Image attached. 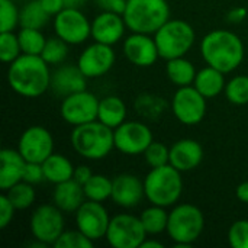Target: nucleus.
Here are the masks:
<instances>
[{"instance_id": "32", "label": "nucleus", "mask_w": 248, "mask_h": 248, "mask_svg": "<svg viewBox=\"0 0 248 248\" xmlns=\"http://www.w3.org/2000/svg\"><path fill=\"white\" fill-rule=\"evenodd\" d=\"M4 193L10 199V202L13 203V206L17 211H25V209L31 208L33 205L35 199H36L33 185H31L28 182H23V180L16 183L15 186H12Z\"/></svg>"}, {"instance_id": "23", "label": "nucleus", "mask_w": 248, "mask_h": 248, "mask_svg": "<svg viewBox=\"0 0 248 248\" xmlns=\"http://www.w3.org/2000/svg\"><path fill=\"white\" fill-rule=\"evenodd\" d=\"M86 201L83 185L70 179L67 182L55 185L52 193V203L58 206L64 214H76V211Z\"/></svg>"}, {"instance_id": "2", "label": "nucleus", "mask_w": 248, "mask_h": 248, "mask_svg": "<svg viewBox=\"0 0 248 248\" xmlns=\"http://www.w3.org/2000/svg\"><path fill=\"white\" fill-rule=\"evenodd\" d=\"M201 54L208 65L228 74L241 65L244 60V44L235 32L217 29L202 38Z\"/></svg>"}, {"instance_id": "12", "label": "nucleus", "mask_w": 248, "mask_h": 248, "mask_svg": "<svg viewBox=\"0 0 248 248\" xmlns=\"http://www.w3.org/2000/svg\"><path fill=\"white\" fill-rule=\"evenodd\" d=\"M99 102L100 100L93 93L81 90L62 97L60 115L64 119V122L71 126L89 124L97 119Z\"/></svg>"}, {"instance_id": "6", "label": "nucleus", "mask_w": 248, "mask_h": 248, "mask_svg": "<svg viewBox=\"0 0 248 248\" xmlns=\"http://www.w3.org/2000/svg\"><path fill=\"white\" fill-rule=\"evenodd\" d=\"M205 230L203 212L192 203L176 205L169 212L167 234L177 247H192Z\"/></svg>"}, {"instance_id": "37", "label": "nucleus", "mask_w": 248, "mask_h": 248, "mask_svg": "<svg viewBox=\"0 0 248 248\" xmlns=\"http://www.w3.org/2000/svg\"><path fill=\"white\" fill-rule=\"evenodd\" d=\"M144 158L145 163L150 166V169L170 164V148L166 147L163 142L153 141L148 145V148L144 151Z\"/></svg>"}, {"instance_id": "7", "label": "nucleus", "mask_w": 248, "mask_h": 248, "mask_svg": "<svg viewBox=\"0 0 248 248\" xmlns=\"http://www.w3.org/2000/svg\"><path fill=\"white\" fill-rule=\"evenodd\" d=\"M154 39L160 52V58L169 61L185 57L196 41L195 29L182 19H169L155 33Z\"/></svg>"}, {"instance_id": "25", "label": "nucleus", "mask_w": 248, "mask_h": 248, "mask_svg": "<svg viewBox=\"0 0 248 248\" xmlns=\"http://www.w3.org/2000/svg\"><path fill=\"white\" fill-rule=\"evenodd\" d=\"M128 109L125 102L118 96H106L99 102L97 121L105 124L106 126L116 129L126 121Z\"/></svg>"}, {"instance_id": "28", "label": "nucleus", "mask_w": 248, "mask_h": 248, "mask_svg": "<svg viewBox=\"0 0 248 248\" xmlns=\"http://www.w3.org/2000/svg\"><path fill=\"white\" fill-rule=\"evenodd\" d=\"M140 219L147 231L148 235H158L164 231H167L169 224V212L164 206L153 205L142 211L140 215Z\"/></svg>"}, {"instance_id": "30", "label": "nucleus", "mask_w": 248, "mask_h": 248, "mask_svg": "<svg viewBox=\"0 0 248 248\" xmlns=\"http://www.w3.org/2000/svg\"><path fill=\"white\" fill-rule=\"evenodd\" d=\"M86 199L105 202L112 196V179L103 174H93L90 180L83 186Z\"/></svg>"}, {"instance_id": "34", "label": "nucleus", "mask_w": 248, "mask_h": 248, "mask_svg": "<svg viewBox=\"0 0 248 248\" xmlns=\"http://www.w3.org/2000/svg\"><path fill=\"white\" fill-rule=\"evenodd\" d=\"M225 96L234 105L248 103V76H235L225 86Z\"/></svg>"}, {"instance_id": "27", "label": "nucleus", "mask_w": 248, "mask_h": 248, "mask_svg": "<svg viewBox=\"0 0 248 248\" xmlns=\"http://www.w3.org/2000/svg\"><path fill=\"white\" fill-rule=\"evenodd\" d=\"M166 73H167L169 80L179 87L192 86L198 74L193 62L185 57L169 60L166 65Z\"/></svg>"}, {"instance_id": "9", "label": "nucleus", "mask_w": 248, "mask_h": 248, "mask_svg": "<svg viewBox=\"0 0 248 248\" xmlns=\"http://www.w3.org/2000/svg\"><path fill=\"white\" fill-rule=\"evenodd\" d=\"M64 212L52 205H39L31 215L29 230L33 240L44 243L45 246H54L64 230Z\"/></svg>"}, {"instance_id": "42", "label": "nucleus", "mask_w": 248, "mask_h": 248, "mask_svg": "<svg viewBox=\"0 0 248 248\" xmlns=\"http://www.w3.org/2000/svg\"><path fill=\"white\" fill-rule=\"evenodd\" d=\"M17 209L13 206V203L10 202V199L4 195L0 196V228L4 230L9 227V224L13 221L15 218V212Z\"/></svg>"}, {"instance_id": "45", "label": "nucleus", "mask_w": 248, "mask_h": 248, "mask_svg": "<svg viewBox=\"0 0 248 248\" xmlns=\"http://www.w3.org/2000/svg\"><path fill=\"white\" fill-rule=\"evenodd\" d=\"M93 176V171H92V169L89 167V166H77L76 169H74V176H73V179L76 180V182H78L80 185H86L89 180H90V177Z\"/></svg>"}, {"instance_id": "17", "label": "nucleus", "mask_w": 248, "mask_h": 248, "mask_svg": "<svg viewBox=\"0 0 248 248\" xmlns=\"http://www.w3.org/2000/svg\"><path fill=\"white\" fill-rule=\"evenodd\" d=\"M122 51L126 60L137 67H151L160 58L155 39L148 33L132 32L125 38Z\"/></svg>"}, {"instance_id": "50", "label": "nucleus", "mask_w": 248, "mask_h": 248, "mask_svg": "<svg viewBox=\"0 0 248 248\" xmlns=\"http://www.w3.org/2000/svg\"><path fill=\"white\" fill-rule=\"evenodd\" d=\"M15 1H16V0H15Z\"/></svg>"}, {"instance_id": "19", "label": "nucleus", "mask_w": 248, "mask_h": 248, "mask_svg": "<svg viewBox=\"0 0 248 248\" xmlns=\"http://www.w3.org/2000/svg\"><path fill=\"white\" fill-rule=\"evenodd\" d=\"M128 29L124 15L113 12H102L92 22V38L96 42H102L106 45L118 44Z\"/></svg>"}, {"instance_id": "14", "label": "nucleus", "mask_w": 248, "mask_h": 248, "mask_svg": "<svg viewBox=\"0 0 248 248\" xmlns=\"http://www.w3.org/2000/svg\"><path fill=\"white\" fill-rule=\"evenodd\" d=\"M17 151L29 163H44L54 153V138L51 132L41 126L33 125L25 129L17 141Z\"/></svg>"}, {"instance_id": "38", "label": "nucleus", "mask_w": 248, "mask_h": 248, "mask_svg": "<svg viewBox=\"0 0 248 248\" xmlns=\"http://www.w3.org/2000/svg\"><path fill=\"white\" fill-rule=\"evenodd\" d=\"M94 241L90 240L86 234H83L78 228L71 231H64L60 238L55 241L54 247L57 248H90Z\"/></svg>"}, {"instance_id": "22", "label": "nucleus", "mask_w": 248, "mask_h": 248, "mask_svg": "<svg viewBox=\"0 0 248 248\" xmlns=\"http://www.w3.org/2000/svg\"><path fill=\"white\" fill-rule=\"evenodd\" d=\"M0 189L6 192L12 186L23 180L26 160L17 150L4 148L0 153Z\"/></svg>"}, {"instance_id": "41", "label": "nucleus", "mask_w": 248, "mask_h": 248, "mask_svg": "<svg viewBox=\"0 0 248 248\" xmlns=\"http://www.w3.org/2000/svg\"><path fill=\"white\" fill-rule=\"evenodd\" d=\"M42 180H45V173H44L42 164L26 161L25 171H23V182H28L35 186V185H39Z\"/></svg>"}, {"instance_id": "24", "label": "nucleus", "mask_w": 248, "mask_h": 248, "mask_svg": "<svg viewBox=\"0 0 248 248\" xmlns=\"http://www.w3.org/2000/svg\"><path fill=\"white\" fill-rule=\"evenodd\" d=\"M193 86L206 99H214L219 96L222 92H225V86H227L225 74L211 65H206L205 68L198 71Z\"/></svg>"}, {"instance_id": "47", "label": "nucleus", "mask_w": 248, "mask_h": 248, "mask_svg": "<svg viewBox=\"0 0 248 248\" xmlns=\"http://www.w3.org/2000/svg\"><path fill=\"white\" fill-rule=\"evenodd\" d=\"M235 195H237V199L243 203H248V180L247 182H243L237 186V190H235Z\"/></svg>"}, {"instance_id": "20", "label": "nucleus", "mask_w": 248, "mask_h": 248, "mask_svg": "<svg viewBox=\"0 0 248 248\" xmlns=\"http://www.w3.org/2000/svg\"><path fill=\"white\" fill-rule=\"evenodd\" d=\"M202 160L203 148L196 140L183 138L170 147V164L182 173L198 169Z\"/></svg>"}, {"instance_id": "3", "label": "nucleus", "mask_w": 248, "mask_h": 248, "mask_svg": "<svg viewBox=\"0 0 248 248\" xmlns=\"http://www.w3.org/2000/svg\"><path fill=\"white\" fill-rule=\"evenodd\" d=\"M70 141L73 150L92 161L106 158L115 148V131L100 121L74 126Z\"/></svg>"}, {"instance_id": "26", "label": "nucleus", "mask_w": 248, "mask_h": 248, "mask_svg": "<svg viewBox=\"0 0 248 248\" xmlns=\"http://www.w3.org/2000/svg\"><path fill=\"white\" fill-rule=\"evenodd\" d=\"M44 173H45V180L52 183V185H58L62 182H67L70 179H73L74 176V166L70 161V158H67L62 154H57L52 153L44 163Z\"/></svg>"}, {"instance_id": "21", "label": "nucleus", "mask_w": 248, "mask_h": 248, "mask_svg": "<svg viewBox=\"0 0 248 248\" xmlns=\"http://www.w3.org/2000/svg\"><path fill=\"white\" fill-rule=\"evenodd\" d=\"M87 77L78 65H61L51 73V90L54 94L65 97L73 93L86 90Z\"/></svg>"}, {"instance_id": "4", "label": "nucleus", "mask_w": 248, "mask_h": 248, "mask_svg": "<svg viewBox=\"0 0 248 248\" xmlns=\"http://www.w3.org/2000/svg\"><path fill=\"white\" fill-rule=\"evenodd\" d=\"M145 198L158 206H173L179 202L183 193L182 171L171 164L151 169L144 179Z\"/></svg>"}, {"instance_id": "36", "label": "nucleus", "mask_w": 248, "mask_h": 248, "mask_svg": "<svg viewBox=\"0 0 248 248\" xmlns=\"http://www.w3.org/2000/svg\"><path fill=\"white\" fill-rule=\"evenodd\" d=\"M22 55L20 42L15 32H0V58L3 62L10 64Z\"/></svg>"}, {"instance_id": "1", "label": "nucleus", "mask_w": 248, "mask_h": 248, "mask_svg": "<svg viewBox=\"0 0 248 248\" xmlns=\"http://www.w3.org/2000/svg\"><path fill=\"white\" fill-rule=\"evenodd\" d=\"M7 83L15 93L23 97H39L51 87L49 64L41 55L22 54L9 64Z\"/></svg>"}, {"instance_id": "11", "label": "nucleus", "mask_w": 248, "mask_h": 248, "mask_svg": "<svg viewBox=\"0 0 248 248\" xmlns=\"http://www.w3.org/2000/svg\"><path fill=\"white\" fill-rule=\"evenodd\" d=\"M54 32L70 45H80L92 36V22L80 9L64 7L54 16Z\"/></svg>"}, {"instance_id": "35", "label": "nucleus", "mask_w": 248, "mask_h": 248, "mask_svg": "<svg viewBox=\"0 0 248 248\" xmlns=\"http://www.w3.org/2000/svg\"><path fill=\"white\" fill-rule=\"evenodd\" d=\"M20 25V9L15 0H0V32H13Z\"/></svg>"}, {"instance_id": "18", "label": "nucleus", "mask_w": 248, "mask_h": 248, "mask_svg": "<svg viewBox=\"0 0 248 248\" xmlns=\"http://www.w3.org/2000/svg\"><path fill=\"white\" fill-rule=\"evenodd\" d=\"M145 198L144 180L131 173H122L112 179L110 199L121 208H135Z\"/></svg>"}, {"instance_id": "15", "label": "nucleus", "mask_w": 248, "mask_h": 248, "mask_svg": "<svg viewBox=\"0 0 248 248\" xmlns=\"http://www.w3.org/2000/svg\"><path fill=\"white\" fill-rule=\"evenodd\" d=\"M74 215L76 227L90 240L97 241L106 235V231L110 224V217L102 202L86 199Z\"/></svg>"}, {"instance_id": "5", "label": "nucleus", "mask_w": 248, "mask_h": 248, "mask_svg": "<svg viewBox=\"0 0 248 248\" xmlns=\"http://www.w3.org/2000/svg\"><path fill=\"white\" fill-rule=\"evenodd\" d=\"M124 19L131 32L154 35L169 19L167 0H128Z\"/></svg>"}, {"instance_id": "29", "label": "nucleus", "mask_w": 248, "mask_h": 248, "mask_svg": "<svg viewBox=\"0 0 248 248\" xmlns=\"http://www.w3.org/2000/svg\"><path fill=\"white\" fill-rule=\"evenodd\" d=\"M49 15L41 6L39 0H29L20 9V26L42 29L49 22Z\"/></svg>"}, {"instance_id": "43", "label": "nucleus", "mask_w": 248, "mask_h": 248, "mask_svg": "<svg viewBox=\"0 0 248 248\" xmlns=\"http://www.w3.org/2000/svg\"><path fill=\"white\" fill-rule=\"evenodd\" d=\"M94 3L102 12H113L124 15L128 0H94Z\"/></svg>"}, {"instance_id": "48", "label": "nucleus", "mask_w": 248, "mask_h": 248, "mask_svg": "<svg viewBox=\"0 0 248 248\" xmlns=\"http://www.w3.org/2000/svg\"><path fill=\"white\" fill-rule=\"evenodd\" d=\"M87 1L89 0H64V6L71 9H81Z\"/></svg>"}, {"instance_id": "16", "label": "nucleus", "mask_w": 248, "mask_h": 248, "mask_svg": "<svg viewBox=\"0 0 248 248\" xmlns=\"http://www.w3.org/2000/svg\"><path fill=\"white\" fill-rule=\"evenodd\" d=\"M116 60V54L112 45L102 42H93L86 46L77 61V65L87 78H97L110 71Z\"/></svg>"}, {"instance_id": "31", "label": "nucleus", "mask_w": 248, "mask_h": 248, "mask_svg": "<svg viewBox=\"0 0 248 248\" xmlns=\"http://www.w3.org/2000/svg\"><path fill=\"white\" fill-rule=\"evenodd\" d=\"M17 38L20 42L22 54L41 55L46 44V38L44 36L41 29L35 28H20V31L17 32Z\"/></svg>"}, {"instance_id": "40", "label": "nucleus", "mask_w": 248, "mask_h": 248, "mask_svg": "<svg viewBox=\"0 0 248 248\" xmlns=\"http://www.w3.org/2000/svg\"><path fill=\"white\" fill-rule=\"evenodd\" d=\"M227 238L232 248H248V219L235 221L230 227Z\"/></svg>"}, {"instance_id": "46", "label": "nucleus", "mask_w": 248, "mask_h": 248, "mask_svg": "<svg viewBox=\"0 0 248 248\" xmlns=\"http://www.w3.org/2000/svg\"><path fill=\"white\" fill-rule=\"evenodd\" d=\"M247 15L248 12L246 7H241V6L234 7L227 13V22L228 23H241L243 20H246Z\"/></svg>"}, {"instance_id": "13", "label": "nucleus", "mask_w": 248, "mask_h": 248, "mask_svg": "<svg viewBox=\"0 0 248 248\" xmlns=\"http://www.w3.org/2000/svg\"><path fill=\"white\" fill-rule=\"evenodd\" d=\"M115 131V148L126 155H140L154 141L150 126L138 121H125Z\"/></svg>"}, {"instance_id": "33", "label": "nucleus", "mask_w": 248, "mask_h": 248, "mask_svg": "<svg viewBox=\"0 0 248 248\" xmlns=\"http://www.w3.org/2000/svg\"><path fill=\"white\" fill-rule=\"evenodd\" d=\"M68 46H70V44H67L64 39H61L60 36L55 35V36L46 39V44L42 49L41 57L49 65L61 64L65 61V58L68 55Z\"/></svg>"}, {"instance_id": "39", "label": "nucleus", "mask_w": 248, "mask_h": 248, "mask_svg": "<svg viewBox=\"0 0 248 248\" xmlns=\"http://www.w3.org/2000/svg\"><path fill=\"white\" fill-rule=\"evenodd\" d=\"M137 112L145 118H157L161 112H164V103L154 94H142L138 96L135 102Z\"/></svg>"}, {"instance_id": "10", "label": "nucleus", "mask_w": 248, "mask_h": 248, "mask_svg": "<svg viewBox=\"0 0 248 248\" xmlns=\"http://www.w3.org/2000/svg\"><path fill=\"white\" fill-rule=\"evenodd\" d=\"M206 100L208 99L193 84L179 87L171 99L173 115L183 125H198L206 115Z\"/></svg>"}, {"instance_id": "44", "label": "nucleus", "mask_w": 248, "mask_h": 248, "mask_svg": "<svg viewBox=\"0 0 248 248\" xmlns=\"http://www.w3.org/2000/svg\"><path fill=\"white\" fill-rule=\"evenodd\" d=\"M39 3L49 16H55L65 7L64 0H39Z\"/></svg>"}, {"instance_id": "8", "label": "nucleus", "mask_w": 248, "mask_h": 248, "mask_svg": "<svg viewBox=\"0 0 248 248\" xmlns=\"http://www.w3.org/2000/svg\"><path fill=\"white\" fill-rule=\"evenodd\" d=\"M147 231L140 219L131 214H118L110 218L106 241L113 248H140L147 238Z\"/></svg>"}, {"instance_id": "49", "label": "nucleus", "mask_w": 248, "mask_h": 248, "mask_svg": "<svg viewBox=\"0 0 248 248\" xmlns=\"http://www.w3.org/2000/svg\"><path fill=\"white\" fill-rule=\"evenodd\" d=\"M163 247H164V246H163V243L155 241V240H148V237H147L140 248H163Z\"/></svg>"}]
</instances>
